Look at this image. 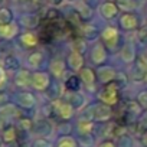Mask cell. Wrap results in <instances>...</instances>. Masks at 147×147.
<instances>
[{
  "mask_svg": "<svg viewBox=\"0 0 147 147\" xmlns=\"http://www.w3.org/2000/svg\"><path fill=\"white\" fill-rule=\"evenodd\" d=\"M52 107V111L56 114V117L59 120H63V121H68L74 117V114H75V107H74L69 101H65V100H55L52 101L51 104Z\"/></svg>",
  "mask_w": 147,
  "mask_h": 147,
  "instance_id": "cell-1",
  "label": "cell"
},
{
  "mask_svg": "<svg viewBox=\"0 0 147 147\" xmlns=\"http://www.w3.org/2000/svg\"><path fill=\"white\" fill-rule=\"evenodd\" d=\"M98 100L100 102L105 104V105H115L118 102V84L115 82H110L107 84L100 92H98Z\"/></svg>",
  "mask_w": 147,
  "mask_h": 147,
  "instance_id": "cell-2",
  "label": "cell"
},
{
  "mask_svg": "<svg viewBox=\"0 0 147 147\" xmlns=\"http://www.w3.org/2000/svg\"><path fill=\"white\" fill-rule=\"evenodd\" d=\"M113 117V110L110 105H105L102 102H98L91 107L90 110V118L94 121H107Z\"/></svg>",
  "mask_w": 147,
  "mask_h": 147,
  "instance_id": "cell-3",
  "label": "cell"
},
{
  "mask_svg": "<svg viewBox=\"0 0 147 147\" xmlns=\"http://www.w3.org/2000/svg\"><path fill=\"white\" fill-rule=\"evenodd\" d=\"M49 85H51V77H49L48 72H43V71H35L33 72V75H32V88L42 92Z\"/></svg>",
  "mask_w": 147,
  "mask_h": 147,
  "instance_id": "cell-4",
  "label": "cell"
},
{
  "mask_svg": "<svg viewBox=\"0 0 147 147\" xmlns=\"http://www.w3.org/2000/svg\"><path fill=\"white\" fill-rule=\"evenodd\" d=\"M84 56H82V53H80V52H77V51H71L69 53H68V56H66V65H68V68L69 69H72L74 72H78L80 74V71L84 68Z\"/></svg>",
  "mask_w": 147,
  "mask_h": 147,
  "instance_id": "cell-5",
  "label": "cell"
},
{
  "mask_svg": "<svg viewBox=\"0 0 147 147\" xmlns=\"http://www.w3.org/2000/svg\"><path fill=\"white\" fill-rule=\"evenodd\" d=\"M117 75H118V72L113 66H100L97 69V78L104 85H107L110 82H114V80L117 78Z\"/></svg>",
  "mask_w": 147,
  "mask_h": 147,
  "instance_id": "cell-6",
  "label": "cell"
},
{
  "mask_svg": "<svg viewBox=\"0 0 147 147\" xmlns=\"http://www.w3.org/2000/svg\"><path fill=\"white\" fill-rule=\"evenodd\" d=\"M100 38H101V40L105 46H114L117 43L118 38H120V32L114 26H107L105 29H102Z\"/></svg>",
  "mask_w": 147,
  "mask_h": 147,
  "instance_id": "cell-7",
  "label": "cell"
},
{
  "mask_svg": "<svg viewBox=\"0 0 147 147\" xmlns=\"http://www.w3.org/2000/svg\"><path fill=\"white\" fill-rule=\"evenodd\" d=\"M120 26L124 29V30H136L140 25V20L133 13V12H128V13H123L120 16Z\"/></svg>",
  "mask_w": 147,
  "mask_h": 147,
  "instance_id": "cell-8",
  "label": "cell"
},
{
  "mask_svg": "<svg viewBox=\"0 0 147 147\" xmlns=\"http://www.w3.org/2000/svg\"><path fill=\"white\" fill-rule=\"evenodd\" d=\"M90 55H91V61H92L95 65L104 63L105 59H107V49H105V45L101 43V42H97V43L92 46Z\"/></svg>",
  "mask_w": 147,
  "mask_h": 147,
  "instance_id": "cell-9",
  "label": "cell"
},
{
  "mask_svg": "<svg viewBox=\"0 0 147 147\" xmlns=\"http://www.w3.org/2000/svg\"><path fill=\"white\" fill-rule=\"evenodd\" d=\"M66 66H68L66 61L59 58V56L51 59V62H49V71H51V74L55 78H62L63 77V74L66 71Z\"/></svg>",
  "mask_w": 147,
  "mask_h": 147,
  "instance_id": "cell-10",
  "label": "cell"
},
{
  "mask_svg": "<svg viewBox=\"0 0 147 147\" xmlns=\"http://www.w3.org/2000/svg\"><path fill=\"white\" fill-rule=\"evenodd\" d=\"M32 75H33V72L22 68L18 71L16 77H15V84L20 88H29L32 87Z\"/></svg>",
  "mask_w": 147,
  "mask_h": 147,
  "instance_id": "cell-11",
  "label": "cell"
},
{
  "mask_svg": "<svg viewBox=\"0 0 147 147\" xmlns=\"http://www.w3.org/2000/svg\"><path fill=\"white\" fill-rule=\"evenodd\" d=\"M16 102H18L22 108L29 110V108H33V107H35L36 98H35V95H33L32 92H29V91H20V92H18V95H16Z\"/></svg>",
  "mask_w": 147,
  "mask_h": 147,
  "instance_id": "cell-12",
  "label": "cell"
},
{
  "mask_svg": "<svg viewBox=\"0 0 147 147\" xmlns=\"http://www.w3.org/2000/svg\"><path fill=\"white\" fill-rule=\"evenodd\" d=\"M100 15L104 18V19H107V20H110V19H114L117 15H118V6H117V3H114V2H104L101 6H100Z\"/></svg>",
  "mask_w": 147,
  "mask_h": 147,
  "instance_id": "cell-13",
  "label": "cell"
},
{
  "mask_svg": "<svg viewBox=\"0 0 147 147\" xmlns=\"http://www.w3.org/2000/svg\"><path fill=\"white\" fill-rule=\"evenodd\" d=\"M80 80H81V82L85 85V87H88V88H91L92 85H95V81L98 80L97 78V72H94V69H91V68H87V66H84L81 71H80Z\"/></svg>",
  "mask_w": 147,
  "mask_h": 147,
  "instance_id": "cell-14",
  "label": "cell"
},
{
  "mask_svg": "<svg viewBox=\"0 0 147 147\" xmlns=\"http://www.w3.org/2000/svg\"><path fill=\"white\" fill-rule=\"evenodd\" d=\"M94 125H95L94 120H91L90 117H84V118H80L77 121V130L81 136H91Z\"/></svg>",
  "mask_w": 147,
  "mask_h": 147,
  "instance_id": "cell-15",
  "label": "cell"
},
{
  "mask_svg": "<svg viewBox=\"0 0 147 147\" xmlns=\"http://www.w3.org/2000/svg\"><path fill=\"white\" fill-rule=\"evenodd\" d=\"M19 33V25L16 22L7 23V25H0V38L3 39H13Z\"/></svg>",
  "mask_w": 147,
  "mask_h": 147,
  "instance_id": "cell-16",
  "label": "cell"
},
{
  "mask_svg": "<svg viewBox=\"0 0 147 147\" xmlns=\"http://www.w3.org/2000/svg\"><path fill=\"white\" fill-rule=\"evenodd\" d=\"M120 58L125 63H133L136 61V46L131 42H127L120 51Z\"/></svg>",
  "mask_w": 147,
  "mask_h": 147,
  "instance_id": "cell-17",
  "label": "cell"
},
{
  "mask_svg": "<svg viewBox=\"0 0 147 147\" xmlns=\"http://www.w3.org/2000/svg\"><path fill=\"white\" fill-rule=\"evenodd\" d=\"M43 59H45V58H43V53H42L40 51H35V52H32V53L28 56L26 63H28L29 68H32V69H38V68L42 66Z\"/></svg>",
  "mask_w": 147,
  "mask_h": 147,
  "instance_id": "cell-18",
  "label": "cell"
},
{
  "mask_svg": "<svg viewBox=\"0 0 147 147\" xmlns=\"http://www.w3.org/2000/svg\"><path fill=\"white\" fill-rule=\"evenodd\" d=\"M20 43H22L23 46H26V48H35V46H38L39 39H38V36H36L35 33H32V32H25V33L20 35Z\"/></svg>",
  "mask_w": 147,
  "mask_h": 147,
  "instance_id": "cell-19",
  "label": "cell"
},
{
  "mask_svg": "<svg viewBox=\"0 0 147 147\" xmlns=\"http://www.w3.org/2000/svg\"><path fill=\"white\" fill-rule=\"evenodd\" d=\"M0 117L3 118H16L19 117V110L13 104H5L0 107Z\"/></svg>",
  "mask_w": 147,
  "mask_h": 147,
  "instance_id": "cell-20",
  "label": "cell"
},
{
  "mask_svg": "<svg viewBox=\"0 0 147 147\" xmlns=\"http://www.w3.org/2000/svg\"><path fill=\"white\" fill-rule=\"evenodd\" d=\"M16 138H18V131L13 125H9L3 130V133H2L3 143H13V141H16Z\"/></svg>",
  "mask_w": 147,
  "mask_h": 147,
  "instance_id": "cell-21",
  "label": "cell"
},
{
  "mask_svg": "<svg viewBox=\"0 0 147 147\" xmlns=\"http://www.w3.org/2000/svg\"><path fill=\"white\" fill-rule=\"evenodd\" d=\"M55 147H80V146H78V141L74 138V137H71V136H62V137L58 138Z\"/></svg>",
  "mask_w": 147,
  "mask_h": 147,
  "instance_id": "cell-22",
  "label": "cell"
},
{
  "mask_svg": "<svg viewBox=\"0 0 147 147\" xmlns=\"http://www.w3.org/2000/svg\"><path fill=\"white\" fill-rule=\"evenodd\" d=\"M117 6L124 13H128L137 7V3H136V0H117Z\"/></svg>",
  "mask_w": 147,
  "mask_h": 147,
  "instance_id": "cell-23",
  "label": "cell"
},
{
  "mask_svg": "<svg viewBox=\"0 0 147 147\" xmlns=\"http://www.w3.org/2000/svg\"><path fill=\"white\" fill-rule=\"evenodd\" d=\"M13 22V13L7 7H0V25H7Z\"/></svg>",
  "mask_w": 147,
  "mask_h": 147,
  "instance_id": "cell-24",
  "label": "cell"
},
{
  "mask_svg": "<svg viewBox=\"0 0 147 147\" xmlns=\"http://www.w3.org/2000/svg\"><path fill=\"white\" fill-rule=\"evenodd\" d=\"M22 23L26 26V28H36L39 20H38V16L36 15H25L22 18Z\"/></svg>",
  "mask_w": 147,
  "mask_h": 147,
  "instance_id": "cell-25",
  "label": "cell"
},
{
  "mask_svg": "<svg viewBox=\"0 0 147 147\" xmlns=\"http://www.w3.org/2000/svg\"><path fill=\"white\" fill-rule=\"evenodd\" d=\"M78 13H80L81 19H90L91 15H92V10H91V7H88L85 3H82V5H80V7H78Z\"/></svg>",
  "mask_w": 147,
  "mask_h": 147,
  "instance_id": "cell-26",
  "label": "cell"
},
{
  "mask_svg": "<svg viewBox=\"0 0 147 147\" xmlns=\"http://www.w3.org/2000/svg\"><path fill=\"white\" fill-rule=\"evenodd\" d=\"M72 51H77V52H80V53H84V52L87 51V43H85V40H82V39L74 40V43H72Z\"/></svg>",
  "mask_w": 147,
  "mask_h": 147,
  "instance_id": "cell-27",
  "label": "cell"
},
{
  "mask_svg": "<svg viewBox=\"0 0 147 147\" xmlns=\"http://www.w3.org/2000/svg\"><path fill=\"white\" fill-rule=\"evenodd\" d=\"M136 101L138 102V105H140L143 110H147V90H144V91L138 92V94H137Z\"/></svg>",
  "mask_w": 147,
  "mask_h": 147,
  "instance_id": "cell-28",
  "label": "cell"
},
{
  "mask_svg": "<svg viewBox=\"0 0 147 147\" xmlns=\"http://www.w3.org/2000/svg\"><path fill=\"white\" fill-rule=\"evenodd\" d=\"M33 147H52V144H51V141L48 138L40 137V138H36L33 141Z\"/></svg>",
  "mask_w": 147,
  "mask_h": 147,
  "instance_id": "cell-29",
  "label": "cell"
},
{
  "mask_svg": "<svg viewBox=\"0 0 147 147\" xmlns=\"http://www.w3.org/2000/svg\"><path fill=\"white\" fill-rule=\"evenodd\" d=\"M138 40L141 42V43H147V26H143V28H140V30H138Z\"/></svg>",
  "mask_w": 147,
  "mask_h": 147,
  "instance_id": "cell-30",
  "label": "cell"
},
{
  "mask_svg": "<svg viewBox=\"0 0 147 147\" xmlns=\"http://www.w3.org/2000/svg\"><path fill=\"white\" fill-rule=\"evenodd\" d=\"M19 123H20V127L22 128H25V130H32L35 125H33V123L29 120V118H20L19 120Z\"/></svg>",
  "mask_w": 147,
  "mask_h": 147,
  "instance_id": "cell-31",
  "label": "cell"
},
{
  "mask_svg": "<svg viewBox=\"0 0 147 147\" xmlns=\"http://www.w3.org/2000/svg\"><path fill=\"white\" fill-rule=\"evenodd\" d=\"M5 82H6V69H5L3 63L0 62V88L5 85ZM0 91H2V90H0Z\"/></svg>",
  "mask_w": 147,
  "mask_h": 147,
  "instance_id": "cell-32",
  "label": "cell"
},
{
  "mask_svg": "<svg viewBox=\"0 0 147 147\" xmlns=\"http://www.w3.org/2000/svg\"><path fill=\"white\" fill-rule=\"evenodd\" d=\"M98 147H117V146H115L114 141H111V140H105V141H102Z\"/></svg>",
  "mask_w": 147,
  "mask_h": 147,
  "instance_id": "cell-33",
  "label": "cell"
},
{
  "mask_svg": "<svg viewBox=\"0 0 147 147\" xmlns=\"http://www.w3.org/2000/svg\"><path fill=\"white\" fill-rule=\"evenodd\" d=\"M46 2H48L51 6H53V7H58V6H61V5L63 3V0H46Z\"/></svg>",
  "mask_w": 147,
  "mask_h": 147,
  "instance_id": "cell-34",
  "label": "cell"
},
{
  "mask_svg": "<svg viewBox=\"0 0 147 147\" xmlns=\"http://www.w3.org/2000/svg\"><path fill=\"white\" fill-rule=\"evenodd\" d=\"M140 121H141V124H143L144 127H147V110H146V113L141 115V120H140Z\"/></svg>",
  "mask_w": 147,
  "mask_h": 147,
  "instance_id": "cell-35",
  "label": "cell"
},
{
  "mask_svg": "<svg viewBox=\"0 0 147 147\" xmlns=\"http://www.w3.org/2000/svg\"><path fill=\"white\" fill-rule=\"evenodd\" d=\"M141 143H143V144L147 147V131H146V133L141 136Z\"/></svg>",
  "mask_w": 147,
  "mask_h": 147,
  "instance_id": "cell-36",
  "label": "cell"
},
{
  "mask_svg": "<svg viewBox=\"0 0 147 147\" xmlns=\"http://www.w3.org/2000/svg\"><path fill=\"white\" fill-rule=\"evenodd\" d=\"M143 81L147 84V71H146V74H144V78H143Z\"/></svg>",
  "mask_w": 147,
  "mask_h": 147,
  "instance_id": "cell-37",
  "label": "cell"
},
{
  "mask_svg": "<svg viewBox=\"0 0 147 147\" xmlns=\"http://www.w3.org/2000/svg\"><path fill=\"white\" fill-rule=\"evenodd\" d=\"M15 2H18V3H22V2H28V0H15Z\"/></svg>",
  "mask_w": 147,
  "mask_h": 147,
  "instance_id": "cell-38",
  "label": "cell"
},
{
  "mask_svg": "<svg viewBox=\"0 0 147 147\" xmlns=\"http://www.w3.org/2000/svg\"><path fill=\"white\" fill-rule=\"evenodd\" d=\"M2 141H3V140H2V137H0V146H2Z\"/></svg>",
  "mask_w": 147,
  "mask_h": 147,
  "instance_id": "cell-39",
  "label": "cell"
},
{
  "mask_svg": "<svg viewBox=\"0 0 147 147\" xmlns=\"http://www.w3.org/2000/svg\"><path fill=\"white\" fill-rule=\"evenodd\" d=\"M69 2H75V0H69Z\"/></svg>",
  "mask_w": 147,
  "mask_h": 147,
  "instance_id": "cell-40",
  "label": "cell"
}]
</instances>
